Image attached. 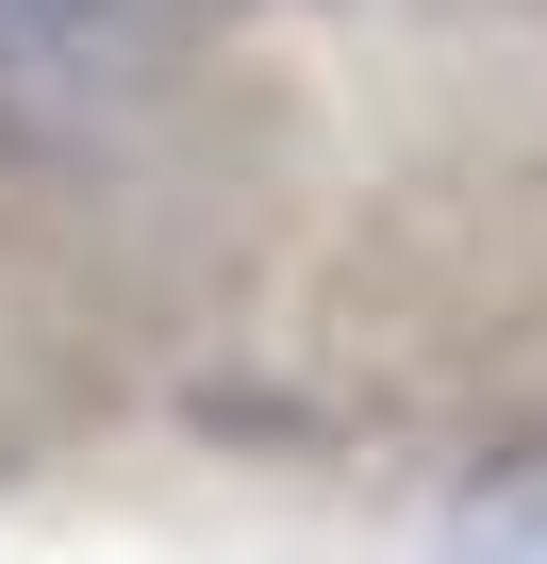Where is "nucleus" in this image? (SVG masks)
Returning <instances> with one entry per match:
<instances>
[{"instance_id": "nucleus-1", "label": "nucleus", "mask_w": 547, "mask_h": 564, "mask_svg": "<svg viewBox=\"0 0 547 564\" xmlns=\"http://www.w3.org/2000/svg\"><path fill=\"white\" fill-rule=\"evenodd\" d=\"M431 564H547V448L464 465V481H448V514H431Z\"/></svg>"}, {"instance_id": "nucleus-2", "label": "nucleus", "mask_w": 547, "mask_h": 564, "mask_svg": "<svg viewBox=\"0 0 547 564\" xmlns=\"http://www.w3.org/2000/svg\"><path fill=\"white\" fill-rule=\"evenodd\" d=\"M100 18H117V0H0V84H18V67H67Z\"/></svg>"}, {"instance_id": "nucleus-3", "label": "nucleus", "mask_w": 547, "mask_h": 564, "mask_svg": "<svg viewBox=\"0 0 547 564\" xmlns=\"http://www.w3.org/2000/svg\"><path fill=\"white\" fill-rule=\"evenodd\" d=\"M216 18H249V0H216Z\"/></svg>"}]
</instances>
